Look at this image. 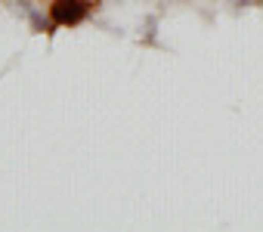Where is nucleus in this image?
I'll use <instances>...</instances> for the list:
<instances>
[{
  "mask_svg": "<svg viewBox=\"0 0 263 232\" xmlns=\"http://www.w3.org/2000/svg\"><path fill=\"white\" fill-rule=\"evenodd\" d=\"M90 0H56L50 7V19L56 25H81L90 16Z\"/></svg>",
  "mask_w": 263,
  "mask_h": 232,
  "instance_id": "obj_1",
  "label": "nucleus"
}]
</instances>
